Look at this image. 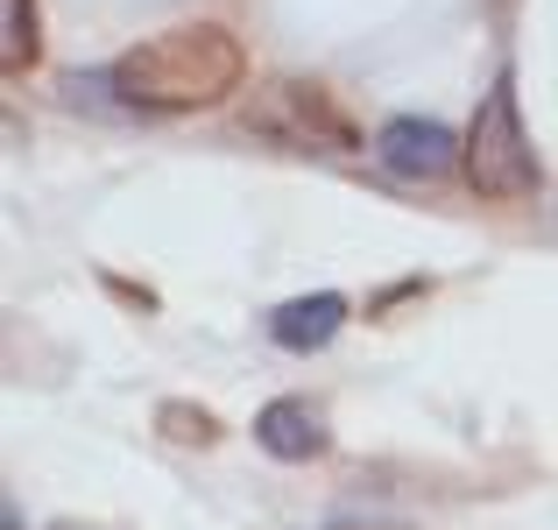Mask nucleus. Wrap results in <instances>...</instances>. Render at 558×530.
Here are the masks:
<instances>
[{"label": "nucleus", "mask_w": 558, "mask_h": 530, "mask_svg": "<svg viewBox=\"0 0 558 530\" xmlns=\"http://www.w3.org/2000/svg\"><path fill=\"white\" fill-rule=\"evenodd\" d=\"M340 326H347V298L318 290V298H290L283 312L269 318V340H276V347H290V353H318Z\"/></svg>", "instance_id": "423d86ee"}, {"label": "nucleus", "mask_w": 558, "mask_h": 530, "mask_svg": "<svg viewBox=\"0 0 558 530\" xmlns=\"http://www.w3.org/2000/svg\"><path fill=\"white\" fill-rule=\"evenodd\" d=\"M163 432L170 438H191V446H213L219 424H213V410H198V403H163Z\"/></svg>", "instance_id": "6e6552de"}, {"label": "nucleus", "mask_w": 558, "mask_h": 530, "mask_svg": "<svg viewBox=\"0 0 558 530\" xmlns=\"http://www.w3.org/2000/svg\"><path fill=\"white\" fill-rule=\"evenodd\" d=\"M241 121L255 135L283 142V149H326V156H354L361 149V128L326 85H298V79H276L262 85L255 99L241 107Z\"/></svg>", "instance_id": "7ed1b4c3"}, {"label": "nucleus", "mask_w": 558, "mask_h": 530, "mask_svg": "<svg viewBox=\"0 0 558 530\" xmlns=\"http://www.w3.org/2000/svg\"><path fill=\"white\" fill-rule=\"evenodd\" d=\"M241 79H247V50L219 22H184V28H163V36H142L107 71L121 107H142V113L219 107L227 93H241Z\"/></svg>", "instance_id": "f257e3e1"}, {"label": "nucleus", "mask_w": 558, "mask_h": 530, "mask_svg": "<svg viewBox=\"0 0 558 530\" xmlns=\"http://www.w3.org/2000/svg\"><path fill=\"white\" fill-rule=\"evenodd\" d=\"M57 530H99V523H57Z\"/></svg>", "instance_id": "1a4fd4ad"}, {"label": "nucleus", "mask_w": 558, "mask_h": 530, "mask_svg": "<svg viewBox=\"0 0 558 530\" xmlns=\"http://www.w3.org/2000/svg\"><path fill=\"white\" fill-rule=\"evenodd\" d=\"M255 446L269 453V460H318V453L332 446V432L304 396H276V403H262V418H255Z\"/></svg>", "instance_id": "39448f33"}, {"label": "nucleus", "mask_w": 558, "mask_h": 530, "mask_svg": "<svg viewBox=\"0 0 558 530\" xmlns=\"http://www.w3.org/2000/svg\"><path fill=\"white\" fill-rule=\"evenodd\" d=\"M43 57V36H36V0H0V71L22 79L28 64Z\"/></svg>", "instance_id": "0eeeda50"}, {"label": "nucleus", "mask_w": 558, "mask_h": 530, "mask_svg": "<svg viewBox=\"0 0 558 530\" xmlns=\"http://www.w3.org/2000/svg\"><path fill=\"white\" fill-rule=\"evenodd\" d=\"M460 170L481 198L495 205H517L537 191V164H531V142H523V121H517V85L495 79L488 99L474 107V128H466V149H460Z\"/></svg>", "instance_id": "f03ea898"}, {"label": "nucleus", "mask_w": 558, "mask_h": 530, "mask_svg": "<svg viewBox=\"0 0 558 530\" xmlns=\"http://www.w3.org/2000/svg\"><path fill=\"white\" fill-rule=\"evenodd\" d=\"M466 142H452V128L438 121H417V113H396L389 128L375 135V156L389 177H410V184H432V177H446L452 164H460Z\"/></svg>", "instance_id": "20e7f679"}]
</instances>
